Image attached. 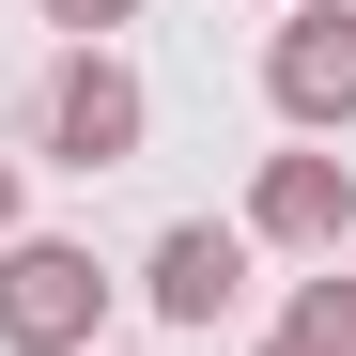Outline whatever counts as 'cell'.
<instances>
[{
	"instance_id": "277c9868",
	"label": "cell",
	"mask_w": 356,
	"mask_h": 356,
	"mask_svg": "<svg viewBox=\"0 0 356 356\" xmlns=\"http://www.w3.org/2000/svg\"><path fill=\"white\" fill-rule=\"evenodd\" d=\"M341 232H356V170H341V155H264L248 248H310V264H341Z\"/></svg>"
},
{
	"instance_id": "7a4b0ae2",
	"label": "cell",
	"mask_w": 356,
	"mask_h": 356,
	"mask_svg": "<svg viewBox=\"0 0 356 356\" xmlns=\"http://www.w3.org/2000/svg\"><path fill=\"white\" fill-rule=\"evenodd\" d=\"M140 124H155V93L108 63V47H63V63H47V155L63 170H124Z\"/></svg>"
},
{
	"instance_id": "8992f818",
	"label": "cell",
	"mask_w": 356,
	"mask_h": 356,
	"mask_svg": "<svg viewBox=\"0 0 356 356\" xmlns=\"http://www.w3.org/2000/svg\"><path fill=\"white\" fill-rule=\"evenodd\" d=\"M279 356H356V279L325 264V279H294V325H279Z\"/></svg>"
},
{
	"instance_id": "52a82bcc",
	"label": "cell",
	"mask_w": 356,
	"mask_h": 356,
	"mask_svg": "<svg viewBox=\"0 0 356 356\" xmlns=\"http://www.w3.org/2000/svg\"><path fill=\"white\" fill-rule=\"evenodd\" d=\"M31 16H47V31H78V47H108V31L140 16V0H31Z\"/></svg>"
},
{
	"instance_id": "9c48e42d",
	"label": "cell",
	"mask_w": 356,
	"mask_h": 356,
	"mask_svg": "<svg viewBox=\"0 0 356 356\" xmlns=\"http://www.w3.org/2000/svg\"><path fill=\"white\" fill-rule=\"evenodd\" d=\"M279 16H294V0H279Z\"/></svg>"
},
{
	"instance_id": "ba28073f",
	"label": "cell",
	"mask_w": 356,
	"mask_h": 356,
	"mask_svg": "<svg viewBox=\"0 0 356 356\" xmlns=\"http://www.w3.org/2000/svg\"><path fill=\"white\" fill-rule=\"evenodd\" d=\"M0 248H16V155H0Z\"/></svg>"
},
{
	"instance_id": "3957f363",
	"label": "cell",
	"mask_w": 356,
	"mask_h": 356,
	"mask_svg": "<svg viewBox=\"0 0 356 356\" xmlns=\"http://www.w3.org/2000/svg\"><path fill=\"white\" fill-rule=\"evenodd\" d=\"M264 93H279V124H356V0H294L279 47H264Z\"/></svg>"
},
{
	"instance_id": "30bf717a",
	"label": "cell",
	"mask_w": 356,
	"mask_h": 356,
	"mask_svg": "<svg viewBox=\"0 0 356 356\" xmlns=\"http://www.w3.org/2000/svg\"><path fill=\"white\" fill-rule=\"evenodd\" d=\"M264 356H279V341H264Z\"/></svg>"
},
{
	"instance_id": "5b68a950",
	"label": "cell",
	"mask_w": 356,
	"mask_h": 356,
	"mask_svg": "<svg viewBox=\"0 0 356 356\" xmlns=\"http://www.w3.org/2000/svg\"><path fill=\"white\" fill-rule=\"evenodd\" d=\"M140 294H155L170 325H217L232 294H248V232H217V217H170V232H155V264H140Z\"/></svg>"
},
{
	"instance_id": "6da1fadb",
	"label": "cell",
	"mask_w": 356,
	"mask_h": 356,
	"mask_svg": "<svg viewBox=\"0 0 356 356\" xmlns=\"http://www.w3.org/2000/svg\"><path fill=\"white\" fill-rule=\"evenodd\" d=\"M93 325H108V264L63 232H16L0 248V356H93Z\"/></svg>"
}]
</instances>
